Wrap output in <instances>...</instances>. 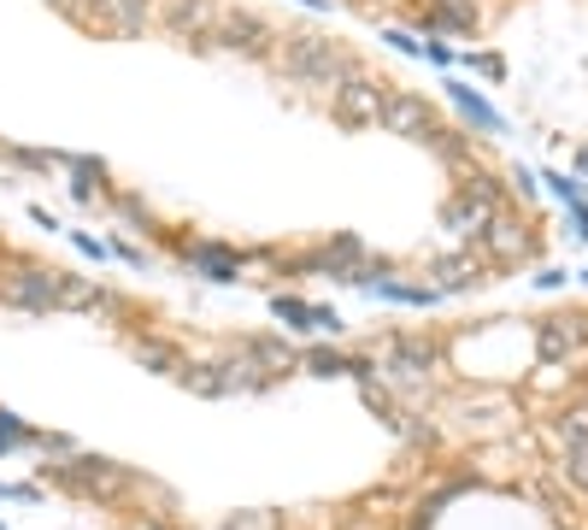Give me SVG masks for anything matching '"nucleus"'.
<instances>
[{
	"instance_id": "4be33fe9",
	"label": "nucleus",
	"mask_w": 588,
	"mask_h": 530,
	"mask_svg": "<svg viewBox=\"0 0 588 530\" xmlns=\"http://www.w3.org/2000/svg\"><path fill=\"white\" fill-rule=\"evenodd\" d=\"M553 471L565 478V490H577V495H588V448H565L553 460Z\"/></svg>"
},
{
	"instance_id": "a211bd4d",
	"label": "nucleus",
	"mask_w": 588,
	"mask_h": 530,
	"mask_svg": "<svg viewBox=\"0 0 588 530\" xmlns=\"http://www.w3.org/2000/svg\"><path fill=\"white\" fill-rule=\"evenodd\" d=\"M136 360L148 366V371H160V378H177V371H183V354L171 348V342H153V336L136 342Z\"/></svg>"
},
{
	"instance_id": "f8f14e48",
	"label": "nucleus",
	"mask_w": 588,
	"mask_h": 530,
	"mask_svg": "<svg viewBox=\"0 0 588 530\" xmlns=\"http://www.w3.org/2000/svg\"><path fill=\"white\" fill-rule=\"evenodd\" d=\"M500 207H506V200H483V195L459 189V195L448 200V207H441V224H448V231L471 248V242H477V236L495 224V212H500Z\"/></svg>"
},
{
	"instance_id": "bb28decb",
	"label": "nucleus",
	"mask_w": 588,
	"mask_h": 530,
	"mask_svg": "<svg viewBox=\"0 0 588 530\" xmlns=\"http://www.w3.org/2000/svg\"><path fill=\"white\" fill-rule=\"evenodd\" d=\"M118 212H124V219H130V224H141V231H148V207H141V195H118Z\"/></svg>"
},
{
	"instance_id": "f704fd0d",
	"label": "nucleus",
	"mask_w": 588,
	"mask_h": 530,
	"mask_svg": "<svg viewBox=\"0 0 588 530\" xmlns=\"http://www.w3.org/2000/svg\"><path fill=\"white\" fill-rule=\"evenodd\" d=\"M577 171H583V177H588V141H583V148H577Z\"/></svg>"
},
{
	"instance_id": "39448f33",
	"label": "nucleus",
	"mask_w": 588,
	"mask_h": 530,
	"mask_svg": "<svg viewBox=\"0 0 588 530\" xmlns=\"http://www.w3.org/2000/svg\"><path fill=\"white\" fill-rule=\"evenodd\" d=\"M536 354L541 366H583L588 360V307H565L536 319Z\"/></svg>"
},
{
	"instance_id": "9b49d317",
	"label": "nucleus",
	"mask_w": 588,
	"mask_h": 530,
	"mask_svg": "<svg viewBox=\"0 0 588 530\" xmlns=\"http://www.w3.org/2000/svg\"><path fill=\"white\" fill-rule=\"evenodd\" d=\"M429 278H436L441 295H465V289H477V283H489V260H483L477 248L436 254V260H429Z\"/></svg>"
},
{
	"instance_id": "2f4dec72",
	"label": "nucleus",
	"mask_w": 588,
	"mask_h": 530,
	"mask_svg": "<svg viewBox=\"0 0 588 530\" xmlns=\"http://www.w3.org/2000/svg\"><path fill=\"white\" fill-rule=\"evenodd\" d=\"M77 248H83V254H89V260H107V254H112V248H107V242H95V236H77Z\"/></svg>"
},
{
	"instance_id": "cd10ccee",
	"label": "nucleus",
	"mask_w": 588,
	"mask_h": 530,
	"mask_svg": "<svg viewBox=\"0 0 588 530\" xmlns=\"http://www.w3.org/2000/svg\"><path fill=\"white\" fill-rule=\"evenodd\" d=\"M383 41H395L400 53H424V41L412 36V30H395V24H383Z\"/></svg>"
},
{
	"instance_id": "72a5a7b5",
	"label": "nucleus",
	"mask_w": 588,
	"mask_h": 530,
	"mask_svg": "<svg viewBox=\"0 0 588 530\" xmlns=\"http://www.w3.org/2000/svg\"><path fill=\"white\" fill-rule=\"evenodd\" d=\"M124 530H165V525H153V519H130Z\"/></svg>"
},
{
	"instance_id": "f03ea898",
	"label": "nucleus",
	"mask_w": 588,
	"mask_h": 530,
	"mask_svg": "<svg viewBox=\"0 0 588 530\" xmlns=\"http://www.w3.org/2000/svg\"><path fill=\"white\" fill-rule=\"evenodd\" d=\"M41 478H53L77 501H112V495H124L136 483V471L118 466V460H100V454H71L65 466H41Z\"/></svg>"
},
{
	"instance_id": "1a4fd4ad",
	"label": "nucleus",
	"mask_w": 588,
	"mask_h": 530,
	"mask_svg": "<svg viewBox=\"0 0 588 530\" xmlns=\"http://www.w3.org/2000/svg\"><path fill=\"white\" fill-rule=\"evenodd\" d=\"M436 107H429L424 95H412V89H395L389 95V107H383V119H377V131H389V136H406V141H429V131H436Z\"/></svg>"
},
{
	"instance_id": "c756f323",
	"label": "nucleus",
	"mask_w": 588,
	"mask_h": 530,
	"mask_svg": "<svg viewBox=\"0 0 588 530\" xmlns=\"http://www.w3.org/2000/svg\"><path fill=\"white\" fill-rule=\"evenodd\" d=\"M112 254H118L124 266H136V271H148V254L136 248V242H112Z\"/></svg>"
},
{
	"instance_id": "7c9ffc66",
	"label": "nucleus",
	"mask_w": 588,
	"mask_h": 530,
	"mask_svg": "<svg viewBox=\"0 0 588 530\" xmlns=\"http://www.w3.org/2000/svg\"><path fill=\"white\" fill-rule=\"evenodd\" d=\"M565 278H571L565 266H541V278H536V283H541V289H565Z\"/></svg>"
},
{
	"instance_id": "20e7f679",
	"label": "nucleus",
	"mask_w": 588,
	"mask_h": 530,
	"mask_svg": "<svg viewBox=\"0 0 588 530\" xmlns=\"http://www.w3.org/2000/svg\"><path fill=\"white\" fill-rule=\"evenodd\" d=\"M277 41L283 30L271 19L248 7H224L218 12V30H212V53H241V60H277Z\"/></svg>"
},
{
	"instance_id": "412c9836",
	"label": "nucleus",
	"mask_w": 588,
	"mask_h": 530,
	"mask_svg": "<svg viewBox=\"0 0 588 530\" xmlns=\"http://www.w3.org/2000/svg\"><path fill=\"white\" fill-rule=\"evenodd\" d=\"M271 312H277L283 324H300V331H312V319H318V307H312V300H300V295H271Z\"/></svg>"
},
{
	"instance_id": "0eeeda50",
	"label": "nucleus",
	"mask_w": 588,
	"mask_h": 530,
	"mask_svg": "<svg viewBox=\"0 0 588 530\" xmlns=\"http://www.w3.org/2000/svg\"><path fill=\"white\" fill-rule=\"evenodd\" d=\"M395 83L389 77H371V71H360L353 83H341L336 95H329V112H336L341 124H377L383 107H389Z\"/></svg>"
},
{
	"instance_id": "4468645a",
	"label": "nucleus",
	"mask_w": 588,
	"mask_h": 530,
	"mask_svg": "<svg viewBox=\"0 0 588 530\" xmlns=\"http://www.w3.org/2000/svg\"><path fill=\"white\" fill-rule=\"evenodd\" d=\"M177 254L212 283H236V271H241V254L218 248V242H177Z\"/></svg>"
},
{
	"instance_id": "ddd939ff",
	"label": "nucleus",
	"mask_w": 588,
	"mask_h": 530,
	"mask_svg": "<svg viewBox=\"0 0 588 530\" xmlns=\"http://www.w3.org/2000/svg\"><path fill=\"white\" fill-rule=\"evenodd\" d=\"M441 89H448V100L459 107V119H465L471 131H483V136H500V131H506V119H500V112H495V107H489V100H483L477 89H471V83L448 77V83H441Z\"/></svg>"
},
{
	"instance_id": "c85d7f7f",
	"label": "nucleus",
	"mask_w": 588,
	"mask_h": 530,
	"mask_svg": "<svg viewBox=\"0 0 588 530\" xmlns=\"http://www.w3.org/2000/svg\"><path fill=\"white\" fill-rule=\"evenodd\" d=\"M424 60H429V65H441V71H448V65H459V53L448 48V41H424Z\"/></svg>"
},
{
	"instance_id": "f3484780",
	"label": "nucleus",
	"mask_w": 588,
	"mask_h": 530,
	"mask_svg": "<svg viewBox=\"0 0 588 530\" xmlns=\"http://www.w3.org/2000/svg\"><path fill=\"white\" fill-rule=\"evenodd\" d=\"M236 342L271 371V378H277V371H289V366H300V354H306V348H289L283 336H236Z\"/></svg>"
},
{
	"instance_id": "9d476101",
	"label": "nucleus",
	"mask_w": 588,
	"mask_h": 530,
	"mask_svg": "<svg viewBox=\"0 0 588 530\" xmlns=\"http://www.w3.org/2000/svg\"><path fill=\"white\" fill-rule=\"evenodd\" d=\"M412 24L429 30V36H477L483 7H477V0H429V7L412 12Z\"/></svg>"
},
{
	"instance_id": "393cba45",
	"label": "nucleus",
	"mask_w": 588,
	"mask_h": 530,
	"mask_svg": "<svg viewBox=\"0 0 588 530\" xmlns=\"http://www.w3.org/2000/svg\"><path fill=\"white\" fill-rule=\"evenodd\" d=\"M541 183H553V195L565 200V207H583V189H577V177H565V171H548Z\"/></svg>"
},
{
	"instance_id": "b1692460",
	"label": "nucleus",
	"mask_w": 588,
	"mask_h": 530,
	"mask_svg": "<svg viewBox=\"0 0 588 530\" xmlns=\"http://www.w3.org/2000/svg\"><path fill=\"white\" fill-rule=\"evenodd\" d=\"M459 65L465 71H477V77H506V60H500V53H459Z\"/></svg>"
},
{
	"instance_id": "6ab92c4d",
	"label": "nucleus",
	"mask_w": 588,
	"mask_h": 530,
	"mask_svg": "<svg viewBox=\"0 0 588 530\" xmlns=\"http://www.w3.org/2000/svg\"><path fill=\"white\" fill-rule=\"evenodd\" d=\"M300 366H306L312 378H353V354H336V348H306Z\"/></svg>"
},
{
	"instance_id": "2eb2a0df",
	"label": "nucleus",
	"mask_w": 588,
	"mask_h": 530,
	"mask_svg": "<svg viewBox=\"0 0 588 530\" xmlns=\"http://www.w3.org/2000/svg\"><path fill=\"white\" fill-rule=\"evenodd\" d=\"M541 436H548L553 460L565 448H588V400H577V407H559L548 424H541Z\"/></svg>"
},
{
	"instance_id": "dca6fc26",
	"label": "nucleus",
	"mask_w": 588,
	"mask_h": 530,
	"mask_svg": "<svg viewBox=\"0 0 588 530\" xmlns=\"http://www.w3.org/2000/svg\"><path fill=\"white\" fill-rule=\"evenodd\" d=\"M153 24H160L153 0H112V24H107V36H148Z\"/></svg>"
},
{
	"instance_id": "a878e982",
	"label": "nucleus",
	"mask_w": 588,
	"mask_h": 530,
	"mask_svg": "<svg viewBox=\"0 0 588 530\" xmlns=\"http://www.w3.org/2000/svg\"><path fill=\"white\" fill-rule=\"evenodd\" d=\"M506 183L518 189V200H536V171H529V165H512V171H506Z\"/></svg>"
},
{
	"instance_id": "e433bc0d",
	"label": "nucleus",
	"mask_w": 588,
	"mask_h": 530,
	"mask_svg": "<svg viewBox=\"0 0 588 530\" xmlns=\"http://www.w3.org/2000/svg\"><path fill=\"white\" fill-rule=\"evenodd\" d=\"M583 283H588V271H583Z\"/></svg>"
},
{
	"instance_id": "aec40b11",
	"label": "nucleus",
	"mask_w": 588,
	"mask_h": 530,
	"mask_svg": "<svg viewBox=\"0 0 588 530\" xmlns=\"http://www.w3.org/2000/svg\"><path fill=\"white\" fill-rule=\"evenodd\" d=\"M18 448H41V431H30L18 412H0V454H18Z\"/></svg>"
},
{
	"instance_id": "7ed1b4c3",
	"label": "nucleus",
	"mask_w": 588,
	"mask_h": 530,
	"mask_svg": "<svg viewBox=\"0 0 588 530\" xmlns=\"http://www.w3.org/2000/svg\"><path fill=\"white\" fill-rule=\"evenodd\" d=\"M471 248L489 260V271H512V266H529V260H536V254H541V236H536V224H529V219H518L512 207H500L495 224H489L477 242H471Z\"/></svg>"
},
{
	"instance_id": "c9c22d12",
	"label": "nucleus",
	"mask_w": 588,
	"mask_h": 530,
	"mask_svg": "<svg viewBox=\"0 0 588 530\" xmlns=\"http://www.w3.org/2000/svg\"><path fill=\"white\" fill-rule=\"evenodd\" d=\"M53 7H60V12H65V19H71V0H53Z\"/></svg>"
},
{
	"instance_id": "5701e85b",
	"label": "nucleus",
	"mask_w": 588,
	"mask_h": 530,
	"mask_svg": "<svg viewBox=\"0 0 588 530\" xmlns=\"http://www.w3.org/2000/svg\"><path fill=\"white\" fill-rule=\"evenodd\" d=\"M224 530H283V513H265V507H253V513H236Z\"/></svg>"
},
{
	"instance_id": "473e14b6",
	"label": "nucleus",
	"mask_w": 588,
	"mask_h": 530,
	"mask_svg": "<svg viewBox=\"0 0 588 530\" xmlns=\"http://www.w3.org/2000/svg\"><path fill=\"white\" fill-rule=\"evenodd\" d=\"M300 7H306V12H329L336 0H300Z\"/></svg>"
},
{
	"instance_id": "6e6552de",
	"label": "nucleus",
	"mask_w": 588,
	"mask_h": 530,
	"mask_svg": "<svg viewBox=\"0 0 588 530\" xmlns=\"http://www.w3.org/2000/svg\"><path fill=\"white\" fill-rule=\"evenodd\" d=\"M218 0H160V30L177 41H195V48H212V30H218Z\"/></svg>"
},
{
	"instance_id": "f257e3e1",
	"label": "nucleus",
	"mask_w": 588,
	"mask_h": 530,
	"mask_svg": "<svg viewBox=\"0 0 588 530\" xmlns=\"http://www.w3.org/2000/svg\"><path fill=\"white\" fill-rule=\"evenodd\" d=\"M271 65H277L289 83H306V89H329V95H336L341 83H353V77L365 71L353 48H341V41H329V36H312V30H283L277 60H271Z\"/></svg>"
},
{
	"instance_id": "423d86ee",
	"label": "nucleus",
	"mask_w": 588,
	"mask_h": 530,
	"mask_svg": "<svg viewBox=\"0 0 588 530\" xmlns=\"http://www.w3.org/2000/svg\"><path fill=\"white\" fill-rule=\"evenodd\" d=\"M60 278H65V271L18 260L7 278H0V300L18 307V312H60Z\"/></svg>"
}]
</instances>
